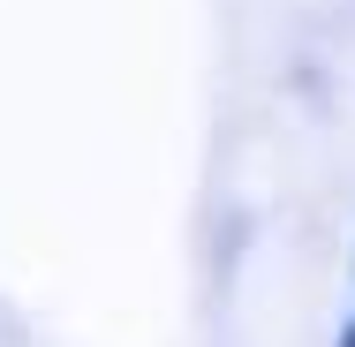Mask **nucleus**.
Masks as SVG:
<instances>
[{"label": "nucleus", "instance_id": "nucleus-1", "mask_svg": "<svg viewBox=\"0 0 355 347\" xmlns=\"http://www.w3.org/2000/svg\"><path fill=\"white\" fill-rule=\"evenodd\" d=\"M340 347H355V302H348V317H340Z\"/></svg>", "mask_w": 355, "mask_h": 347}]
</instances>
